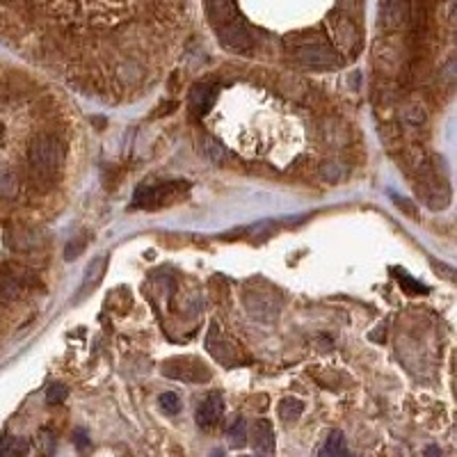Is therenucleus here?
<instances>
[{
	"instance_id": "obj_1",
	"label": "nucleus",
	"mask_w": 457,
	"mask_h": 457,
	"mask_svg": "<svg viewBox=\"0 0 457 457\" xmlns=\"http://www.w3.org/2000/svg\"><path fill=\"white\" fill-rule=\"evenodd\" d=\"M209 19L218 34V41L229 50L236 53H249L252 50V34L240 21L238 7L234 3H209L206 5Z\"/></svg>"
},
{
	"instance_id": "obj_20",
	"label": "nucleus",
	"mask_w": 457,
	"mask_h": 457,
	"mask_svg": "<svg viewBox=\"0 0 457 457\" xmlns=\"http://www.w3.org/2000/svg\"><path fill=\"white\" fill-rule=\"evenodd\" d=\"M160 407L165 414H171V416H174V414L181 412V398L174 391H165L160 395Z\"/></svg>"
},
{
	"instance_id": "obj_6",
	"label": "nucleus",
	"mask_w": 457,
	"mask_h": 457,
	"mask_svg": "<svg viewBox=\"0 0 457 457\" xmlns=\"http://www.w3.org/2000/svg\"><path fill=\"white\" fill-rule=\"evenodd\" d=\"M243 300H245L249 316L258 318V321L270 323L279 316L281 300H279V295H274L272 290H247Z\"/></svg>"
},
{
	"instance_id": "obj_11",
	"label": "nucleus",
	"mask_w": 457,
	"mask_h": 457,
	"mask_svg": "<svg viewBox=\"0 0 457 457\" xmlns=\"http://www.w3.org/2000/svg\"><path fill=\"white\" fill-rule=\"evenodd\" d=\"M215 101H218V87H213V85L199 83L190 92V106L197 115H206L215 106Z\"/></svg>"
},
{
	"instance_id": "obj_26",
	"label": "nucleus",
	"mask_w": 457,
	"mask_h": 457,
	"mask_svg": "<svg viewBox=\"0 0 457 457\" xmlns=\"http://www.w3.org/2000/svg\"><path fill=\"white\" fill-rule=\"evenodd\" d=\"M211 457H224V451H220V448H218V451L211 453Z\"/></svg>"
},
{
	"instance_id": "obj_17",
	"label": "nucleus",
	"mask_w": 457,
	"mask_h": 457,
	"mask_svg": "<svg viewBox=\"0 0 457 457\" xmlns=\"http://www.w3.org/2000/svg\"><path fill=\"white\" fill-rule=\"evenodd\" d=\"M227 439H229V446L231 448H245L247 446V423H245V419H236L234 423L229 426L227 430Z\"/></svg>"
},
{
	"instance_id": "obj_10",
	"label": "nucleus",
	"mask_w": 457,
	"mask_h": 457,
	"mask_svg": "<svg viewBox=\"0 0 457 457\" xmlns=\"http://www.w3.org/2000/svg\"><path fill=\"white\" fill-rule=\"evenodd\" d=\"M252 448L263 457L274 455V428L270 421L258 419L252 426Z\"/></svg>"
},
{
	"instance_id": "obj_18",
	"label": "nucleus",
	"mask_w": 457,
	"mask_h": 457,
	"mask_svg": "<svg viewBox=\"0 0 457 457\" xmlns=\"http://www.w3.org/2000/svg\"><path fill=\"white\" fill-rule=\"evenodd\" d=\"M202 151L206 153V158H209L211 162H215V165H222V162L227 160V149H224V146L215 140V137H204Z\"/></svg>"
},
{
	"instance_id": "obj_15",
	"label": "nucleus",
	"mask_w": 457,
	"mask_h": 457,
	"mask_svg": "<svg viewBox=\"0 0 457 457\" xmlns=\"http://www.w3.org/2000/svg\"><path fill=\"white\" fill-rule=\"evenodd\" d=\"M407 10H409V7L405 3H384V5H379V14H382L384 25H395V23L405 21Z\"/></svg>"
},
{
	"instance_id": "obj_24",
	"label": "nucleus",
	"mask_w": 457,
	"mask_h": 457,
	"mask_svg": "<svg viewBox=\"0 0 457 457\" xmlns=\"http://www.w3.org/2000/svg\"><path fill=\"white\" fill-rule=\"evenodd\" d=\"M73 442H76V446L80 448V451H85V448L90 446V439H87V433L85 430H76L73 433Z\"/></svg>"
},
{
	"instance_id": "obj_7",
	"label": "nucleus",
	"mask_w": 457,
	"mask_h": 457,
	"mask_svg": "<svg viewBox=\"0 0 457 457\" xmlns=\"http://www.w3.org/2000/svg\"><path fill=\"white\" fill-rule=\"evenodd\" d=\"M206 348H209L211 355L218 361H222L224 366H236L240 361V350H238L240 346H236V343L222 332V327H218V323L211 325V332L206 336Z\"/></svg>"
},
{
	"instance_id": "obj_19",
	"label": "nucleus",
	"mask_w": 457,
	"mask_h": 457,
	"mask_svg": "<svg viewBox=\"0 0 457 457\" xmlns=\"http://www.w3.org/2000/svg\"><path fill=\"white\" fill-rule=\"evenodd\" d=\"M66 398H69V389L64 384L55 382V384L48 386V391H46V402L48 405H62Z\"/></svg>"
},
{
	"instance_id": "obj_16",
	"label": "nucleus",
	"mask_w": 457,
	"mask_h": 457,
	"mask_svg": "<svg viewBox=\"0 0 457 457\" xmlns=\"http://www.w3.org/2000/svg\"><path fill=\"white\" fill-rule=\"evenodd\" d=\"M279 419L286 421V423H293V421H297L302 414H304V402L297 400V398H283L279 402Z\"/></svg>"
},
{
	"instance_id": "obj_22",
	"label": "nucleus",
	"mask_w": 457,
	"mask_h": 457,
	"mask_svg": "<svg viewBox=\"0 0 457 457\" xmlns=\"http://www.w3.org/2000/svg\"><path fill=\"white\" fill-rule=\"evenodd\" d=\"M400 286L405 288V293H409V295H419V293H428V288L423 286V283H419V281H414L409 274H400Z\"/></svg>"
},
{
	"instance_id": "obj_3",
	"label": "nucleus",
	"mask_w": 457,
	"mask_h": 457,
	"mask_svg": "<svg viewBox=\"0 0 457 457\" xmlns=\"http://www.w3.org/2000/svg\"><path fill=\"white\" fill-rule=\"evenodd\" d=\"M190 185L185 181H169V183H151L135 190L133 202L137 209H158L162 204H174Z\"/></svg>"
},
{
	"instance_id": "obj_8",
	"label": "nucleus",
	"mask_w": 457,
	"mask_h": 457,
	"mask_svg": "<svg viewBox=\"0 0 457 457\" xmlns=\"http://www.w3.org/2000/svg\"><path fill=\"white\" fill-rule=\"evenodd\" d=\"M222 414H224V400L218 391H213L197 407V426L202 430H213L222 421Z\"/></svg>"
},
{
	"instance_id": "obj_12",
	"label": "nucleus",
	"mask_w": 457,
	"mask_h": 457,
	"mask_svg": "<svg viewBox=\"0 0 457 457\" xmlns=\"http://www.w3.org/2000/svg\"><path fill=\"white\" fill-rule=\"evenodd\" d=\"M30 453V442L23 437L7 435L0 439V457H25Z\"/></svg>"
},
{
	"instance_id": "obj_21",
	"label": "nucleus",
	"mask_w": 457,
	"mask_h": 457,
	"mask_svg": "<svg viewBox=\"0 0 457 457\" xmlns=\"http://www.w3.org/2000/svg\"><path fill=\"white\" fill-rule=\"evenodd\" d=\"M37 444L41 448V453H44L46 457H50L55 453V435L50 433V430H41L39 433V439H37Z\"/></svg>"
},
{
	"instance_id": "obj_23",
	"label": "nucleus",
	"mask_w": 457,
	"mask_h": 457,
	"mask_svg": "<svg viewBox=\"0 0 457 457\" xmlns=\"http://www.w3.org/2000/svg\"><path fill=\"white\" fill-rule=\"evenodd\" d=\"M85 243H87V238H73L71 243L66 245V249H64V258H66V261H71V258L78 256L85 249Z\"/></svg>"
},
{
	"instance_id": "obj_25",
	"label": "nucleus",
	"mask_w": 457,
	"mask_h": 457,
	"mask_svg": "<svg viewBox=\"0 0 457 457\" xmlns=\"http://www.w3.org/2000/svg\"><path fill=\"white\" fill-rule=\"evenodd\" d=\"M426 457H442V451L437 446H428L426 448Z\"/></svg>"
},
{
	"instance_id": "obj_14",
	"label": "nucleus",
	"mask_w": 457,
	"mask_h": 457,
	"mask_svg": "<svg viewBox=\"0 0 457 457\" xmlns=\"http://www.w3.org/2000/svg\"><path fill=\"white\" fill-rule=\"evenodd\" d=\"M23 293L21 281L14 277V274H7V272H0V302H14L19 300Z\"/></svg>"
},
{
	"instance_id": "obj_5",
	"label": "nucleus",
	"mask_w": 457,
	"mask_h": 457,
	"mask_svg": "<svg viewBox=\"0 0 457 457\" xmlns=\"http://www.w3.org/2000/svg\"><path fill=\"white\" fill-rule=\"evenodd\" d=\"M162 373L171 379H181V382L199 384L211 379V368L204 364L202 359L195 357H176L162 364Z\"/></svg>"
},
{
	"instance_id": "obj_2",
	"label": "nucleus",
	"mask_w": 457,
	"mask_h": 457,
	"mask_svg": "<svg viewBox=\"0 0 457 457\" xmlns=\"http://www.w3.org/2000/svg\"><path fill=\"white\" fill-rule=\"evenodd\" d=\"M28 162L32 174L41 181H53L57 174V169L64 162V146L57 140L55 135L41 133L37 137H32V142L28 146Z\"/></svg>"
},
{
	"instance_id": "obj_13",
	"label": "nucleus",
	"mask_w": 457,
	"mask_h": 457,
	"mask_svg": "<svg viewBox=\"0 0 457 457\" xmlns=\"http://www.w3.org/2000/svg\"><path fill=\"white\" fill-rule=\"evenodd\" d=\"M321 457H352V453L346 448V437H343L341 430H332L330 433Z\"/></svg>"
},
{
	"instance_id": "obj_4",
	"label": "nucleus",
	"mask_w": 457,
	"mask_h": 457,
	"mask_svg": "<svg viewBox=\"0 0 457 457\" xmlns=\"http://www.w3.org/2000/svg\"><path fill=\"white\" fill-rule=\"evenodd\" d=\"M293 55H295L297 62L311 69H332L339 66V53L321 39H307V41H297L293 46Z\"/></svg>"
},
{
	"instance_id": "obj_9",
	"label": "nucleus",
	"mask_w": 457,
	"mask_h": 457,
	"mask_svg": "<svg viewBox=\"0 0 457 457\" xmlns=\"http://www.w3.org/2000/svg\"><path fill=\"white\" fill-rule=\"evenodd\" d=\"M106 270H108V254L94 256L87 268H85L83 283H80V288H78V300L87 297L90 293L99 286V283L103 281V274H106Z\"/></svg>"
}]
</instances>
